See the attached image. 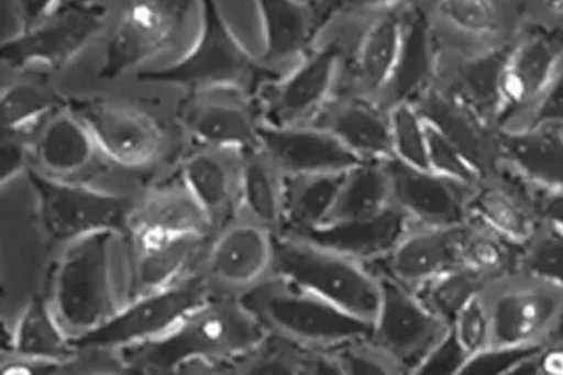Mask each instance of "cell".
Masks as SVG:
<instances>
[{
  "instance_id": "2e32d148",
  "label": "cell",
  "mask_w": 563,
  "mask_h": 375,
  "mask_svg": "<svg viewBox=\"0 0 563 375\" xmlns=\"http://www.w3.org/2000/svg\"><path fill=\"white\" fill-rule=\"evenodd\" d=\"M411 0L371 18L343 54L332 97L380 103L401 56Z\"/></svg>"
},
{
  "instance_id": "11a10c76",
  "label": "cell",
  "mask_w": 563,
  "mask_h": 375,
  "mask_svg": "<svg viewBox=\"0 0 563 375\" xmlns=\"http://www.w3.org/2000/svg\"><path fill=\"white\" fill-rule=\"evenodd\" d=\"M544 343L563 345V309Z\"/></svg>"
},
{
  "instance_id": "f35d334b",
  "label": "cell",
  "mask_w": 563,
  "mask_h": 375,
  "mask_svg": "<svg viewBox=\"0 0 563 375\" xmlns=\"http://www.w3.org/2000/svg\"><path fill=\"white\" fill-rule=\"evenodd\" d=\"M67 97L48 79L18 81L3 89L0 98L2 131L32 133L45 118L66 107Z\"/></svg>"
},
{
  "instance_id": "c3c4849f",
  "label": "cell",
  "mask_w": 563,
  "mask_h": 375,
  "mask_svg": "<svg viewBox=\"0 0 563 375\" xmlns=\"http://www.w3.org/2000/svg\"><path fill=\"white\" fill-rule=\"evenodd\" d=\"M467 360L468 354L451 327L446 335L426 355L415 375H460Z\"/></svg>"
},
{
  "instance_id": "836d02e7",
  "label": "cell",
  "mask_w": 563,
  "mask_h": 375,
  "mask_svg": "<svg viewBox=\"0 0 563 375\" xmlns=\"http://www.w3.org/2000/svg\"><path fill=\"white\" fill-rule=\"evenodd\" d=\"M77 354L71 338L54 316L49 299L33 296L18 319L11 353L4 354V359L60 364L65 370Z\"/></svg>"
},
{
  "instance_id": "f907efd6",
  "label": "cell",
  "mask_w": 563,
  "mask_h": 375,
  "mask_svg": "<svg viewBox=\"0 0 563 375\" xmlns=\"http://www.w3.org/2000/svg\"><path fill=\"white\" fill-rule=\"evenodd\" d=\"M526 22L563 32V0H523Z\"/></svg>"
},
{
  "instance_id": "e0dca14e",
  "label": "cell",
  "mask_w": 563,
  "mask_h": 375,
  "mask_svg": "<svg viewBox=\"0 0 563 375\" xmlns=\"http://www.w3.org/2000/svg\"><path fill=\"white\" fill-rule=\"evenodd\" d=\"M377 274L380 300L369 335L402 365L407 375H415L451 327L434 317L415 291Z\"/></svg>"
},
{
  "instance_id": "681fc988",
  "label": "cell",
  "mask_w": 563,
  "mask_h": 375,
  "mask_svg": "<svg viewBox=\"0 0 563 375\" xmlns=\"http://www.w3.org/2000/svg\"><path fill=\"white\" fill-rule=\"evenodd\" d=\"M540 125L563 126V68L538 106L532 109V112L515 131Z\"/></svg>"
},
{
  "instance_id": "ba28073f",
  "label": "cell",
  "mask_w": 563,
  "mask_h": 375,
  "mask_svg": "<svg viewBox=\"0 0 563 375\" xmlns=\"http://www.w3.org/2000/svg\"><path fill=\"white\" fill-rule=\"evenodd\" d=\"M435 48L459 54L503 52L523 30V0H422Z\"/></svg>"
},
{
  "instance_id": "4dcf8cb0",
  "label": "cell",
  "mask_w": 563,
  "mask_h": 375,
  "mask_svg": "<svg viewBox=\"0 0 563 375\" xmlns=\"http://www.w3.org/2000/svg\"><path fill=\"white\" fill-rule=\"evenodd\" d=\"M256 3L265 31V53L261 59L267 66L277 69L290 60L296 64L321 43V29L312 2L256 0Z\"/></svg>"
},
{
  "instance_id": "f6af8a7d",
  "label": "cell",
  "mask_w": 563,
  "mask_h": 375,
  "mask_svg": "<svg viewBox=\"0 0 563 375\" xmlns=\"http://www.w3.org/2000/svg\"><path fill=\"white\" fill-rule=\"evenodd\" d=\"M426 133L430 169L476 187L481 180L479 174L471 166L468 161L463 157V154L456 146L441 132L435 130L433 125L427 122Z\"/></svg>"
},
{
  "instance_id": "7a4b0ae2",
  "label": "cell",
  "mask_w": 563,
  "mask_h": 375,
  "mask_svg": "<svg viewBox=\"0 0 563 375\" xmlns=\"http://www.w3.org/2000/svg\"><path fill=\"white\" fill-rule=\"evenodd\" d=\"M48 299L54 316L71 340L112 319L130 301L125 234L99 231L63 245Z\"/></svg>"
},
{
  "instance_id": "30bf717a",
  "label": "cell",
  "mask_w": 563,
  "mask_h": 375,
  "mask_svg": "<svg viewBox=\"0 0 563 375\" xmlns=\"http://www.w3.org/2000/svg\"><path fill=\"white\" fill-rule=\"evenodd\" d=\"M489 346L542 344L563 309V288L526 273L488 283Z\"/></svg>"
},
{
  "instance_id": "f546056e",
  "label": "cell",
  "mask_w": 563,
  "mask_h": 375,
  "mask_svg": "<svg viewBox=\"0 0 563 375\" xmlns=\"http://www.w3.org/2000/svg\"><path fill=\"white\" fill-rule=\"evenodd\" d=\"M410 225L411 221L402 210L390 205L378 213L325 223L310 233L296 236L308 238L352 260L372 265L388 257Z\"/></svg>"
},
{
  "instance_id": "7c38bea8",
  "label": "cell",
  "mask_w": 563,
  "mask_h": 375,
  "mask_svg": "<svg viewBox=\"0 0 563 375\" xmlns=\"http://www.w3.org/2000/svg\"><path fill=\"white\" fill-rule=\"evenodd\" d=\"M346 44L341 40L316 47L258 91L263 122L272 126L311 124L332 97Z\"/></svg>"
},
{
  "instance_id": "3957f363",
  "label": "cell",
  "mask_w": 563,
  "mask_h": 375,
  "mask_svg": "<svg viewBox=\"0 0 563 375\" xmlns=\"http://www.w3.org/2000/svg\"><path fill=\"white\" fill-rule=\"evenodd\" d=\"M202 24L194 47L166 68L141 71L144 84L178 87L187 91L239 88L257 96L261 88L284 73L251 56L235 38L216 0H198Z\"/></svg>"
},
{
  "instance_id": "d6a6232c",
  "label": "cell",
  "mask_w": 563,
  "mask_h": 375,
  "mask_svg": "<svg viewBox=\"0 0 563 375\" xmlns=\"http://www.w3.org/2000/svg\"><path fill=\"white\" fill-rule=\"evenodd\" d=\"M505 161L536 185L563 189V126L501 131Z\"/></svg>"
},
{
  "instance_id": "52a82bcc",
  "label": "cell",
  "mask_w": 563,
  "mask_h": 375,
  "mask_svg": "<svg viewBox=\"0 0 563 375\" xmlns=\"http://www.w3.org/2000/svg\"><path fill=\"white\" fill-rule=\"evenodd\" d=\"M66 106L88 128L112 166L143 173L157 169L168 158L165 128L147 112L103 97H67Z\"/></svg>"
},
{
  "instance_id": "484cf974",
  "label": "cell",
  "mask_w": 563,
  "mask_h": 375,
  "mask_svg": "<svg viewBox=\"0 0 563 375\" xmlns=\"http://www.w3.org/2000/svg\"><path fill=\"white\" fill-rule=\"evenodd\" d=\"M189 233L214 235L216 230L192 195L172 178L135 199L124 234L130 242H144Z\"/></svg>"
},
{
  "instance_id": "9c48e42d",
  "label": "cell",
  "mask_w": 563,
  "mask_h": 375,
  "mask_svg": "<svg viewBox=\"0 0 563 375\" xmlns=\"http://www.w3.org/2000/svg\"><path fill=\"white\" fill-rule=\"evenodd\" d=\"M212 296L203 274L197 271L175 285L129 301L106 324L71 341L78 351H121L167 333Z\"/></svg>"
},
{
  "instance_id": "ee69618b",
  "label": "cell",
  "mask_w": 563,
  "mask_h": 375,
  "mask_svg": "<svg viewBox=\"0 0 563 375\" xmlns=\"http://www.w3.org/2000/svg\"><path fill=\"white\" fill-rule=\"evenodd\" d=\"M405 2L407 0H314L312 3L323 38L324 33L335 24L366 23L371 18Z\"/></svg>"
},
{
  "instance_id": "9f6ffc18",
  "label": "cell",
  "mask_w": 563,
  "mask_h": 375,
  "mask_svg": "<svg viewBox=\"0 0 563 375\" xmlns=\"http://www.w3.org/2000/svg\"><path fill=\"white\" fill-rule=\"evenodd\" d=\"M62 3H66V4H88V3H99V0H63Z\"/></svg>"
},
{
  "instance_id": "d590c367",
  "label": "cell",
  "mask_w": 563,
  "mask_h": 375,
  "mask_svg": "<svg viewBox=\"0 0 563 375\" xmlns=\"http://www.w3.org/2000/svg\"><path fill=\"white\" fill-rule=\"evenodd\" d=\"M285 176L260 146L243 151L240 216L276 236L284 225Z\"/></svg>"
},
{
  "instance_id": "8fae6325",
  "label": "cell",
  "mask_w": 563,
  "mask_h": 375,
  "mask_svg": "<svg viewBox=\"0 0 563 375\" xmlns=\"http://www.w3.org/2000/svg\"><path fill=\"white\" fill-rule=\"evenodd\" d=\"M107 16L101 3H60L47 20L4 41L0 58L13 70L65 69L103 32Z\"/></svg>"
},
{
  "instance_id": "44dd1931",
  "label": "cell",
  "mask_w": 563,
  "mask_h": 375,
  "mask_svg": "<svg viewBox=\"0 0 563 375\" xmlns=\"http://www.w3.org/2000/svg\"><path fill=\"white\" fill-rule=\"evenodd\" d=\"M413 106L427 123L456 146L481 179L501 172L506 164L501 131L474 109L434 86L427 88Z\"/></svg>"
},
{
  "instance_id": "8992f818",
  "label": "cell",
  "mask_w": 563,
  "mask_h": 375,
  "mask_svg": "<svg viewBox=\"0 0 563 375\" xmlns=\"http://www.w3.org/2000/svg\"><path fill=\"white\" fill-rule=\"evenodd\" d=\"M38 206L42 230L60 246L99 231L125 233L135 199L95 188L86 181L45 176L30 167L25 172Z\"/></svg>"
},
{
  "instance_id": "5b68a950",
  "label": "cell",
  "mask_w": 563,
  "mask_h": 375,
  "mask_svg": "<svg viewBox=\"0 0 563 375\" xmlns=\"http://www.w3.org/2000/svg\"><path fill=\"white\" fill-rule=\"evenodd\" d=\"M274 276L292 282L371 323L377 315L380 300L378 274L368 264L308 238L276 236Z\"/></svg>"
},
{
  "instance_id": "bcb514c9",
  "label": "cell",
  "mask_w": 563,
  "mask_h": 375,
  "mask_svg": "<svg viewBox=\"0 0 563 375\" xmlns=\"http://www.w3.org/2000/svg\"><path fill=\"white\" fill-rule=\"evenodd\" d=\"M542 344L522 346H488L471 355L460 375H510L525 360L541 350Z\"/></svg>"
},
{
  "instance_id": "1f68e13d",
  "label": "cell",
  "mask_w": 563,
  "mask_h": 375,
  "mask_svg": "<svg viewBox=\"0 0 563 375\" xmlns=\"http://www.w3.org/2000/svg\"><path fill=\"white\" fill-rule=\"evenodd\" d=\"M342 375L332 350L299 344L284 335L266 332L246 354L231 363L227 375Z\"/></svg>"
},
{
  "instance_id": "9a60e30c",
  "label": "cell",
  "mask_w": 563,
  "mask_h": 375,
  "mask_svg": "<svg viewBox=\"0 0 563 375\" xmlns=\"http://www.w3.org/2000/svg\"><path fill=\"white\" fill-rule=\"evenodd\" d=\"M276 235L238 216L217 231L199 272L213 296L241 298L274 276Z\"/></svg>"
},
{
  "instance_id": "f5cc1de1",
  "label": "cell",
  "mask_w": 563,
  "mask_h": 375,
  "mask_svg": "<svg viewBox=\"0 0 563 375\" xmlns=\"http://www.w3.org/2000/svg\"><path fill=\"white\" fill-rule=\"evenodd\" d=\"M63 0H14L21 31L33 29L56 11Z\"/></svg>"
},
{
  "instance_id": "ab89813d",
  "label": "cell",
  "mask_w": 563,
  "mask_h": 375,
  "mask_svg": "<svg viewBox=\"0 0 563 375\" xmlns=\"http://www.w3.org/2000/svg\"><path fill=\"white\" fill-rule=\"evenodd\" d=\"M486 286L487 282L477 273L460 265L426 282L415 293L434 317L451 327L461 310L483 295Z\"/></svg>"
},
{
  "instance_id": "b9f144b4",
  "label": "cell",
  "mask_w": 563,
  "mask_h": 375,
  "mask_svg": "<svg viewBox=\"0 0 563 375\" xmlns=\"http://www.w3.org/2000/svg\"><path fill=\"white\" fill-rule=\"evenodd\" d=\"M394 158L408 166L430 169L426 122L411 103L390 108Z\"/></svg>"
},
{
  "instance_id": "7bdbcfd3",
  "label": "cell",
  "mask_w": 563,
  "mask_h": 375,
  "mask_svg": "<svg viewBox=\"0 0 563 375\" xmlns=\"http://www.w3.org/2000/svg\"><path fill=\"white\" fill-rule=\"evenodd\" d=\"M332 351L342 375H407L402 365L371 335L357 338Z\"/></svg>"
},
{
  "instance_id": "ffe728a7",
  "label": "cell",
  "mask_w": 563,
  "mask_h": 375,
  "mask_svg": "<svg viewBox=\"0 0 563 375\" xmlns=\"http://www.w3.org/2000/svg\"><path fill=\"white\" fill-rule=\"evenodd\" d=\"M243 151L190 144L172 172L197 200L216 232L240 213Z\"/></svg>"
},
{
  "instance_id": "4316f807",
  "label": "cell",
  "mask_w": 563,
  "mask_h": 375,
  "mask_svg": "<svg viewBox=\"0 0 563 375\" xmlns=\"http://www.w3.org/2000/svg\"><path fill=\"white\" fill-rule=\"evenodd\" d=\"M506 52L459 54L435 48L431 86L460 99L499 130Z\"/></svg>"
},
{
  "instance_id": "e575fe53",
  "label": "cell",
  "mask_w": 563,
  "mask_h": 375,
  "mask_svg": "<svg viewBox=\"0 0 563 375\" xmlns=\"http://www.w3.org/2000/svg\"><path fill=\"white\" fill-rule=\"evenodd\" d=\"M460 261L487 285L521 273L523 243L472 213L460 225Z\"/></svg>"
},
{
  "instance_id": "d4e9b609",
  "label": "cell",
  "mask_w": 563,
  "mask_h": 375,
  "mask_svg": "<svg viewBox=\"0 0 563 375\" xmlns=\"http://www.w3.org/2000/svg\"><path fill=\"white\" fill-rule=\"evenodd\" d=\"M459 227L411 223L394 251L372 269L416 291L439 274L460 267Z\"/></svg>"
},
{
  "instance_id": "8d00e7d4",
  "label": "cell",
  "mask_w": 563,
  "mask_h": 375,
  "mask_svg": "<svg viewBox=\"0 0 563 375\" xmlns=\"http://www.w3.org/2000/svg\"><path fill=\"white\" fill-rule=\"evenodd\" d=\"M343 177L344 173L285 177L284 225L279 235H305L324 224Z\"/></svg>"
},
{
  "instance_id": "60d3db41",
  "label": "cell",
  "mask_w": 563,
  "mask_h": 375,
  "mask_svg": "<svg viewBox=\"0 0 563 375\" xmlns=\"http://www.w3.org/2000/svg\"><path fill=\"white\" fill-rule=\"evenodd\" d=\"M521 273L530 274L563 288V231L540 223L523 242Z\"/></svg>"
},
{
  "instance_id": "ac0fdd59",
  "label": "cell",
  "mask_w": 563,
  "mask_h": 375,
  "mask_svg": "<svg viewBox=\"0 0 563 375\" xmlns=\"http://www.w3.org/2000/svg\"><path fill=\"white\" fill-rule=\"evenodd\" d=\"M194 0H134L109 40L98 77L115 80L165 51Z\"/></svg>"
},
{
  "instance_id": "4fadbf2b",
  "label": "cell",
  "mask_w": 563,
  "mask_h": 375,
  "mask_svg": "<svg viewBox=\"0 0 563 375\" xmlns=\"http://www.w3.org/2000/svg\"><path fill=\"white\" fill-rule=\"evenodd\" d=\"M562 68L563 32L526 22L504 60L499 131L517 130Z\"/></svg>"
},
{
  "instance_id": "cb8c5ba5",
  "label": "cell",
  "mask_w": 563,
  "mask_h": 375,
  "mask_svg": "<svg viewBox=\"0 0 563 375\" xmlns=\"http://www.w3.org/2000/svg\"><path fill=\"white\" fill-rule=\"evenodd\" d=\"M126 238V236H125ZM213 235L179 234L130 242V301L167 288L196 273Z\"/></svg>"
},
{
  "instance_id": "5bb4252c",
  "label": "cell",
  "mask_w": 563,
  "mask_h": 375,
  "mask_svg": "<svg viewBox=\"0 0 563 375\" xmlns=\"http://www.w3.org/2000/svg\"><path fill=\"white\" fill-rule=\"evenodd\" d=\"M176 121L190 144L241 151L258 146L265 124L257 96L227 87L187 91Z\"/></svg>"
},
{
  "instance_id": "277c9868",
  "label": "cell",
  "mask_w": 563,
  "mask_h": 375,
  "mask_svg": "<svg viewBox=\"0 0 563 375\" xmlns=\"http://www.w3.org/2000/svg\"><path fill=\"white\" fill-rule=\"evenodd\" d=\"M240 299L267 332L316 350H334L372 331L368 320L277 276L261 283Z\"/></svg>"
},
{
  "instance_id": "f1b7e54d",
  "label": "cell",
  "mask_w": 563,
  "mask_h": 375,
  "mask_svg": "<svg viewBox=\"0 0 563 375\" xmlns=\"http://www.w3.org/2000/svg\"><path fill=\"white\" fill-rule=\"evenodd\" d=\"M536 190V183L506 163L496 176L479 180L471 210L498 231L523 243L541 223Z\"/></svg>"
},
{
  "instance_id": "816d5d0a",
  "label": "cell",
  "mask_w": 563,
  "mask_h": 375,
  "mask_svg": "<svg viewBox=\"0 0 563 375\" xmlns=\"http://www.w3.org/2000/svg\"><path fill=\"white\" fill-rule=\"evenodd\" d=\"M536 206L541 223H549L563 231V189H552L538 185Z\"/></svg>"
},
{
  "instance_id": "7402d4cb",
  "label": "cell",
  "mask_w": 563,
  "mask_h": 375,
  "mask_svg": "<svg viewBox=\"0 0 563 375\" xmlns=\"http://www.w3.org/2000/svg\"><path fill=\"white\" fill-rule=\"evenodd\" d=\"M103 161L93 135L67 106L31 133V167L45 176L80 181L101 172Z\"/></svg>"
},
{
  "instance_id": "6da1fadb",
  "label": "cell",
  "mask_w": 563,
  "mask_h": 375,
  "mask_svg": "<svg viewBox=\"0 0 563 375\" xmlns=\"http://www.w3.org/2000/svg\"><path fill=\"white\" fill-rule=\"evenodd\" d=\"M266 329L240 298L212 296L167 333L117 351L141 374H224Z\"/></svg>"
},
{
  "instance_id": "d6986e66",
  "label": "cell",
  "mask_w": 563,
  "mask_h": 375,
  "mask_svg": "<svg viewBox=\"0 0 563 375\" xmlns=\"http://www.w3.org/2000/svg\"><path fill=\"white\" fill-rule=\"evenodd\" d=\"M390 180V203L426 227H459L472 214L474 186L432 169L408 166L396 158L386 161Z\"/></svg>"
},
{
  "instance_id": "74e56055",
  "label": "cell",
  "mask_w": 563,
  "mask_h": 375,
  "mask_svg": "<svg viewBox=\"0 0 563 375\" xmlns=\"http://www.w3.org/2000/svg\"><path fill=\"white\" fill-rule=\"evenodd\" d=\"M390 205L386 161H362L344 173L338 198L325 223L372 216Z\"/></svg>"
},
{
  "instance_id": "7dc6e473",
  "label": "cell",
  "mask_w": 563,
  "mask_h": 375,
  "mask_svg": "<svg viewBox=\"0 0 563 375\" xmlns=\"http://www.w3.org/2000/svg\"><path fill=\"white\" fill-rule=\"evenodd\" d=\"M463 350L475 355L489 346V320L481 295L461 310L451 326Z\"/></svg>"
},
{
  "instance_id": "83f0119b",
  "label": "cell",
  "mask_w": 563,
  "mask_h": 375,
  "mask_svg": "<svg viewBox=\"0 0 563 375\" xmlns=\"http://www.w3.org/2000/svg\"><path fill=\"white\" fill-rule=\"evenodd\" d=\"M311 124L330 132L361 161L394 158L390 109L375 100L331 97Z\"/></svg>"
},
{
  "instance_id": "603a6c76",
  "label": "cell",
  "mask_w": 563,
  "mask_h": 375,
  "mask_svg": "<svg viewBox=\"0 0 563 375\" xmlns=\"http://www.w3.org/2000/svg\"><path fill=\"white\" fill-rule=\"evenodd\" d=\"M258 146L285 177L346 173L362 162L330 132L313 124H263Z\"/></svg>"
},
{
  "instance_id": "db71d44e",
  "label": "cell",
  "mask_w": 563,
  "mask_h": 375,
  "mask_svg": "<svg viewBox=\"0 0 563 375\" xmlns=\"http://www.w3.org/2000/svg\"><path fill=\"white\" fill-rule=\"evenodd\" d=\"M534 362L538 375H563V345L543 343Z\"/></svg>"
}]
</instances>
